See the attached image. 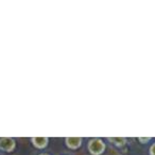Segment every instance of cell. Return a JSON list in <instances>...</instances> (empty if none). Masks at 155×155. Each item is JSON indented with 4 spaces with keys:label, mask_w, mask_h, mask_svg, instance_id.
<instances>
[{
    "label": "cell",
    "mask_w": 155,
    "mask_h": 155,
    "mask_svg": "<svg viewBox=\"0 0 155 155\" xmlns=\"http://www.w3.org/2000/svg\"><path fill=\"white\" fill-rule=\"evenodd\" d=\"M88 148H89V151H91V153L93 155H99L104 151L105 146H104L103 141H101L100 139H94L89 142Z\"/></svg>",
    "instance_id": "6da1fadb"
},
{
    "label": "cell",
    "mask_w": 155,
    "mask_h": 155,
    "mask_svg": "<svg viewBox=\"0 0 155 155\" xmlns=\"http://www.w3.org/2000/svg\"><path fill=\"white\" fill-rule=\"evenodd\" d=\"M15 147V142L11 138H2L0 140V149L5 151H12Z\"/></svg>",
    "instance_id": "7a4b0ae2"
},
{
    "label": "cell",
    "mask_w": 155,
    "mask_h": 155,
    "mask_svg": "<svg viewBox=\"0 0 155 155\" xmlns=\"http://www.w3.org/2000/svg\"><path fill=\"white\" fill-rule=\"evenodd\" d=\"M81 141H82V138H80V137H70V138H67L66 139L67 146L71 149L79 148L81 144Z\"/></svg>",
    "instance_id": "3957f363"
},
{
    "label": "cell",
    "mask_w": 155,
    "mask_h": 155,
    "mask_svg": "<svg viewBox=\"0 0 155 155\" xmlns=\"http://www.w3.org/2000/svg\"><path fill=\"white\" fill-rule=\"evenodd\" d=\"M32 142L36 148H45L48 142L47 137H35L32 138Z\"/></svg>",
    "instance_id": "277c9868"
},
{
    "label": "cell",
    "mask_w": 155,
    "mask_h": 155,
    "mask_svg": "<svg viewBox=\"0 0 155 155\" xmlns=\"http://www.w3.org/2000/svg\"><path fill=\"white\" fill-rule=\"evenodd\" d=\"M110 140L112 142H115L117 146H122L125 142V138H110Z\"/></svg>",
    "instance_id": "5b68a950"
},
{
    "label": "cell",
    "mask_w": 155,
    "mask_h": 155,
    "mask_svg": "<svg viewBox=\"0 0 155 155\" xmlns=\"http://www.w3.org/2000/svg\"><path fill=\"white\" fill-rule=\"evenodd\" d=\"M150 153H151V155H155V143L153 144L152 147H151V149H150Z\"/></svg>",
    "instance_id": "8992f818"
},
{
    "label": "cell",
    "mask_w": 155,
    "mask_h": 155,
    "mask_svg": "<svg viewBox=\"0 0 155 155\" xmlns=\"http://www.w3.org/2000/svg\"><path fill=\"white\" fill-rule=\"evenodd\" d=\"M139 140H140V141H142V142H146V141H149V140H150V138H139Z\"/></svg>",
    "instance_id": "52a82bcc"
},
{
    "label": "cell",
    "mask_w": 155,
    "mask_h": 155,
    "mask_svg": "<svg viewBox=\"0 0 155 155\" xmlns=\"http://www.w3.org/2000/svg\"><path fill=\"white\" fill-rule=\"evenodd\" d=\"M41 155H46V154H41Z\"/></svg>",
    "instance_id": "ba28073f"
}]
</instances>
